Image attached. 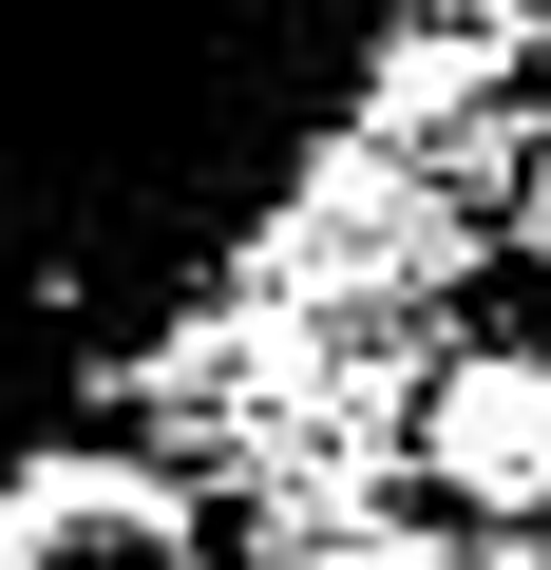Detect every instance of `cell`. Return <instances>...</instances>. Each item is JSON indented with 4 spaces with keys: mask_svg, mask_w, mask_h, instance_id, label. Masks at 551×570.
I'll use <instances>...</instances> for the list:
<instances>
[{
    "mask_svg": "<svg viewBox=\"0 0 551 570\" xmlns=\"http://www.w3.org/2000/svg\"><path fill=\"white\" fill-rule=\"evenodd\" d=\"M0 570H209V532L152 456H20L0 475Z\"/></svg>",
    "mask_w": 551,
    "mask_h": 570,
    "instance_id": "obj_1",
    "label": "cell"
},
{
    "mask_svg": "<svg viewBox=\"0 0 551 570\" xmlns=\"http://www.w3.org/2000/svg\"><path fill=\"white\" fill-rule=\"evenodd\" d=\"M419 475L456 494V513H551V362H456L437 400H419Z\"/></svg>",
    "mask_w": 551,
    "mask_h": 570,
    "instance_id": "obj_2",
    "label": "cell"
},
{
    "mask_svg": "<svg viewBox=\"0 0 551 570\" xmlns=\"http://www.w3.org/2000/svg\"><path fill=\"white\" fill-rule=\"evenodd\" d=\"M513 228H532V266H551V153H532V190H513Z\"/></svg>",
    "mask_w": 551,
    "mask_h": 570,
    "instance_id": "obj_3",
    "label": "cell"
},
{
    "mask_svg": "<svg viewBox=\"0 0 551 570\" xmlns=\"http://www.w3.org/2000/svg\"><path fill=\"white\" fill-rule=\"evenodd\" d=\"M532 20H551V0H532Z\"/></svg>",
    "mask_w": 551,
    "mask_h": 570,
    "instance_id": "obj_4",
    "label": "cell"
}]
</instances>
